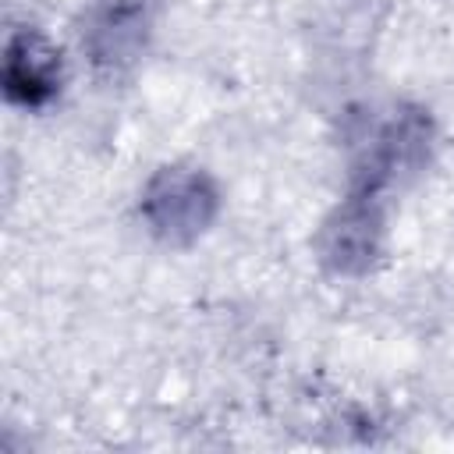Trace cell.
I'll return each instance as SVG.
<instances>
[{"instance_id":"2","label":"cell","mask_w":454,"mask_h":454,"mask_svg":"<svg viewBox=\"0 0 454 454\" xmlns=\"http://www.w3.org/2000/svg\"><path fill=\"white\" fill-rule=\"evenodd\" d=\"M426 149H429V121L422 114H394L369 138L362 163L355 170L358 174L355 192L380 195L401 174H411L426 160Z\"/></svg>"},{"instance_id":"4","label":"cell","mask_w":454,"mask_h":454,"mask_svg":"<svg viewBox=\"0 0 454 454\" xmlns=\"http://www.w3.org/2000/svg\"><path fill=\"white\" fill-rule=\"evenodd\" d=\"M376 199H380V195L355 192V195L323 223L319 252H323V262L333 266L337 273H362V270H369L372 255L380 252L383 216H380Z\"/></svg>"},{"instance_id":"5","label":"cell","mask_w":454,"mask_h":454,"mask_svg":"<svg viewBox=\"0 0 454 454\" xmlns=\"http://www.w3.org/2000/svg\"><path fill=\"white\" fill-rule=\"evenodd\" d=\"M4 92L21 106H46L60 92V53L46 35L21 28L7 39L4 53Z\"/></svg>"},{"instance_id":"3","label":"cell","mask_w":454,"mask_h":454,"mask_svg":"<svg viewBox=\"0 0 454 454\" xmlns=\"http://www.w3.org/2000/svg\"><path fill=\"white\" fill-rule=\"evenodd\" d=\"M149 32V0H96L82 28V46L89 60L103 71L128 67Z\"/></svg>"},{"instance_id":"1","label":"cell","mask_w":454,"mask_h":454,"mask_svg":"<svg viewBox=\"0 0 454 454\" xmlns=\"http://www.w3.org/2000/svg\"><path fill=\"white\" fill-rule=\"evenodd\" d=\"M149 231L170 245L195 241L216 216V188L195 167H163L142 192Z\"/></svg>"}]
</instances>
